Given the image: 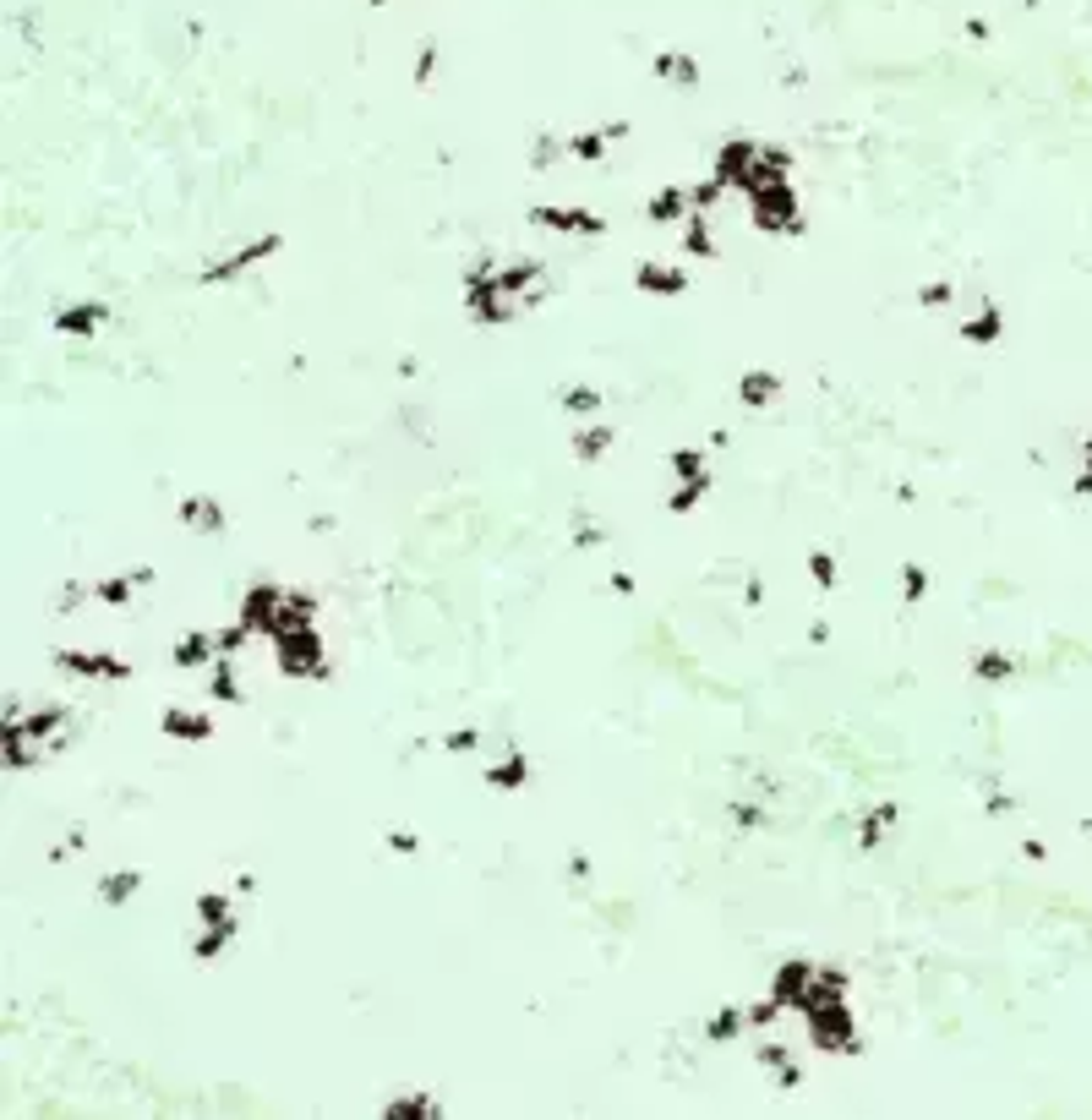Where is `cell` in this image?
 Segmentation results:
<instances>
[{"label": "cell", "instance_id": "cell-1", "mask_svg": "<svg viewBox=\"0 0 1092 1120\" xmlns=\"http://www.w3.org/2000/svg\"><path fill=\"white\" fill-rule=\"evenodd\" d=\"M164 727H170V732H180V738H208V722H202V716H186V711H170V716H164Z\"/></svg>", "mask_w": 1092, "mask_h": 1120}, {"label": "cell", "instance_id": "cell-4", "mask_svg": "<svg viewBox=\"0 0 1092 1120\" xmlns=\"http://www.w3.org/2000/svg\"><path fill=\"white\" fill-rule=\"evenodd\" d=\"M131 885H137V875H121V880H115V885H109V880H104V897H109V902H121V897H126V891H131Z\"/></svg>", "mask_w": 1092, "mask_h": 1120}, {"label": "cell", "instance_id": "cell-2", "mask_svg": "<svg viewBox=\"0 0 1092 1120\" xmlns=\"http://www.w3.org/2000/svg\"><path fill=\"white\" fill-rule=\"evenodd\" d=\"M284 651H290L284 661H290V667H301V673H306V667H311V651H317V645H311V639H290Z\"/></svg>", "mask_w": 1092, "mask_h": 1120}, {"label": "cell", "instance_id": "cell-5", "mask_svg": "<svg viewBox=\"0 0 1092 1120\" xmlns=\"http://www.w3.org/2000/svg\"><path fill=\"white\" fill-rule=\"evenodd\" d=\"M710 1033H716V1038H726V1033H738V1016H716V1022H710Z\"/></svg>", "mask_w": 1092, "mask_h": 1120}, {"label": "cell", "instance_id": "cell-3", "mask_svg": "<svg viewBox=\"0 0 1092 1120\" xmlns=\"http://www.w3.org/2000/svg\"><path fill=\"white\" fill-rule=\"evenodd\" d=\"M492 782H524V760H508V766L492 770Z\"/></svg>", "mask_w": 1092, "mask_h": 1120}]
</instances>
